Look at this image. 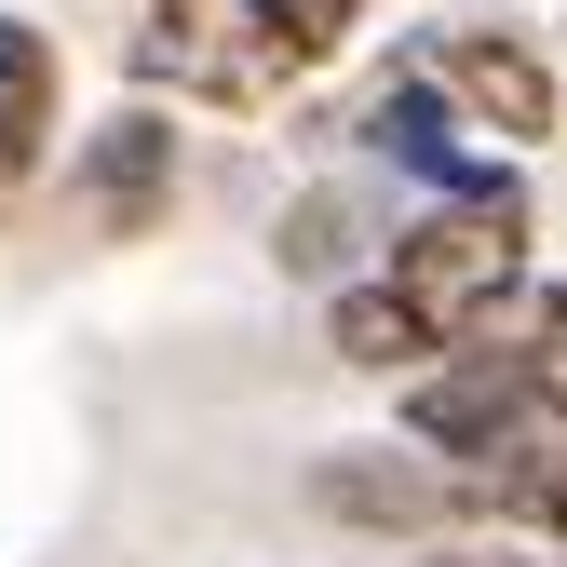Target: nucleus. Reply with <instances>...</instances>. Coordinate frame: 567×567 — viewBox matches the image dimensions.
Instances as JSON below:
<instances>
[{
	"instance_id": "9b49d317",
	"label": "nucleus",
	"mask_w": 567,
	"mask_h": 567,
	"mask_svg": "<svg viewBox=\"0 0 567 567\" xmlns=\"http://www.w3.org/2000/svg\"><path fill=\"white\" fill-rule=\"evenodd\" d=\"M501 351L527 365V392H540V419H567V284H540V298L501 324Z\"/></svg>"
},
{
	"instance_id": "9d476101",
	"label": "nucleus",
	"mask_w": 567,
	"mask_h": 567,
	"mask_svg": "<svg viewBox=\"0 0 567 567\" xmlns=\"http://www.w3.org/2000/svg\"><path fill=\"white\" fill-rule=\"evenodd\" d=\"M486 514H501L514 540H540V554H567V419H540V433L486 473Z\"/></svg>"
},
{
	"instance_id": "7ed1b4c3",
	"label": "nucleus",
	"mask_w": 567,
	"mask_h": 567,
	"mask_svg": "<svg viewBox=\"0 0 567 567\" xmlns=\"http://www.w3.org/2000/svg\"><path fill=\"white\" fill-rule=\"evenodd\" d=\"M351 163L365 176H405L419 203H527V163H501L486 135L460 122V95L433 82V54H419V28L365 68V95H351Z\"/></svg>"
},
{
	"instance_id": "f257e3e1",
	"label": "nucleus",
	"mask_w": 567,
	"mask_h": 567,
	"mask_svg": "<svg viewBox=\"0 0 567 567\" xmlns=\"http://www.w3.org/2000/svg\"><path fill=\"white\" fill-rule=\"evenodd\" d=\"M365 41V0H135L122 82L150 109H230L270 122Z\"/></svg>"
},
{
	"instance_id": "1a4fd4ad",
	"label": "nucleus",
	"mask_w": 567,
	"mask_h": 567,
	"mask_svg": "<svg viewBox=\"0 0 567 567\" xmlns=\"http://www.w3.org/2000/svg\"><path fill=\"white\" fill-rule=\"evenodd\" d=\"M324 351H338L351 379H392V392H419L433 365H460V351H446L433 324H419V311L392 298V284H351V298H324Z\"/></svg>"
},
{
	"instance_id": "0eeeda50",
	"label": "nucleus",
	"mask_w": 567,
	"mask_h": 567,
	"mask_svg": "<svg viewBox=\"0 0 567 567\" xmlns=\"http://www.w3.org/2000/svg\"><path fill=\"white\" fill-rule=\"evenodd\" d=\"M392 230H405V217H379L365 163H351V176L284 189V217H270V270H284V284H311V298H351V284H379Z\"/></svg>"
},
{
	"instance_id": "423d86ee",
	"label": "nucleus",
	"mask_w": 567,
	"mask_h": 567,
	"mask_svg": "<svg viewBox=\"0 0 567 567\" xmlns=\"http://www.w3.org/2000/svg\"><path fill=\"white\" fill-rule=\"evenodd\" d=\"M419 54H433V82L460 95V122L501 163H527V150L567 135V68L540 54V28H514V14H446V28H419Z\"/></svg>"
},
{
	"instance_id": "f8f14e48",
	"label": "nucleus",
	"mask_w": 567,
	"mask_h": 567,
	"mask_svg": "<svg viewBox=\"0 0 567 567\" xmlns=\"http://www.w3.org/2000/svg\"><path fill=\"white\" fill-rule=\"evenodd\" d=\"M405 567H554V554H501V540H460V554H405Z\"/></svg>"
},
{
	"instance_id": "f03ea898",
	"label": "nucleus",
	"mask_w": 567,
	"mask_h": 567,
	"mask_svg": "<svg viewBox=\"0 0 567 567\" xmlns=\"http://www.w3.org/2000/svg\"><path fill=\"white\" fill-rule=\"evenodd\" d=\"M379 284H392L446 351H486V338L540 298V203H405Z\"/></svg>"
},
{
	"instance_id": "20e7f679",
	"label": "nucleus",
	"mask_w": 567,
	"mask_h": 567,
	"mask_svg": "<svg viewBox=\"0 0 567 567\" xmlns=\"http://www.w3.org/2000/svg\"><path fill=\"white\" fill-rule=\"evenodd\" d=\"M298 501H311L324 527H351V540H392V554H460V540H486V527H501V514H486V486H473L460 460L405 446V433H351V446H311Z\"/></svg>"
},
{
	"instance_id": "6e6552de",
	"label": "nucleus",
	"mask_w": 567,
	"mask_h": 567,
	"mask_svg": "<svg viewBox=\"0 0 567 567\" xmlns=\"http://www.w3.org/2000/svg\"><path fill=\"white\" fill-rule=\"evenodd\" d=\"M68 163V41L41 14H0V203Z\"/></svg>"
},
{
	"instance_id": "39448f33",
	"label": "nucleus",
	"mask_w": 567,
	"mask_h": 567,
	"mask_svg": "<svg viewBox=\"0 0 567 567\" xmlns=\"http://www.w3.org/2000/svg\"><path fill=\"white\" fill-rule=\"evenodd\" d=\"M54 203H68L82 244H163L176 203H189V109L122 95L109 122H82L68 163H54Z\"/></svg>"
}]
</instances>
